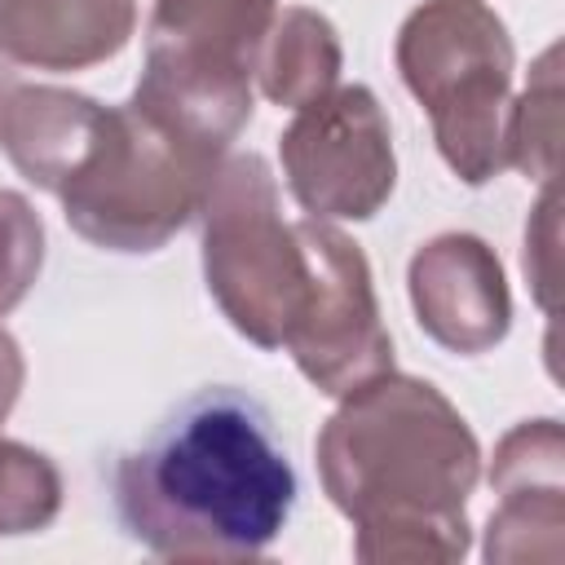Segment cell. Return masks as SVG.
<instances>
[{
	"label": "cell",
	"mask_w": 565,
	"mask_h": 565,
	"mask_svg": "<svg viewBox=\"0 0 565 565\" xmlns=\"http://www.w3.org/2000/svg\"><path fill=\"white\" fill-rule=\"evenodd\" d=\"M203 282L225 322L256 349H282L305 296L296 221H282L278 177L256 150L225 154L203 207Z\"/></svg>",
	"instance_id": "8992f818"
},
{
	"label": "cell",
	"mask_w": 565,
	"mask_h": 565,
	"mask_svg": "<svg viewBox=\"0 0 565 565\" xmlns=\"http://www.w3.org/2000/svg\"><path fill=\"white\" fill-rule=\"evenodd\" d=\"M300 481L269 411L230 384L199 388L110 468L124 534L168 561H247L287 525Z\"/></svg>",
	"instance_id": "7a4b0ae2"
},
{
	"label": "cell",
	"mask_w": 565,
	"mask_h": 565,
	"mask_svg": "<svg viewBox=\"0 0 565 565\" xmlns=\"http://www.w3.org/2000/svg\"><path fill=\"white\" fill-rule=\"evenodd\" d=\"M137 0H0V57L35 71H88L124 53Z\"/></svg>",
	"instance_id": "30bf717a"
},
{
	"label": "cell",
	"mask_w": 565,
	"mask_h": 565,
	"mask_svg": "<svg viewBox=\"0 0 565 565\" xmlns=\"http://www.w3.org/2000/svg\"><path fill=\"white\" fill-rule=\"evenodd\" d=\"M481 556L490 565H556L565 556V490L499 494Z\"/></svg>",
	"instance_id": "5bb4252c"
},
{
	"label": "cell",
	"mask_w": 565,
	"mask_h": 565,
	"mask_svg": "<svg viewBox=\"0 0 565 565\" xmlns=\"http://www.w3.org/2000/svg\"><path fill=\"white\" fill-rule=\"evenodd\" d=\"M296 238L305 252V296L282 349L318 393L344 397L393 371V335L362 247L318 216L296 221Z\"/></svg>",
	"instance_id": "52a82bcc"
},
{
	"label": "cell",
	"mask_w": 565,
	"mask_h": 565,
	"mask_svg": "<svg viewBox=\"0 0 565 565\" xmlns=\"http://www.w3.org/2000/svg\"><path fill=\"white\" fill-rule=\"evenodd\" d=\"M335 402L313 459L331 508L353 521V556L366 565L463 561L481 446L459 406L406 371H384Z\"/></svg>",
	"instance_id": "6da1fadb"
},
{
	"label": "cell",
	"mask_w": 565,
	"mask_h": 565,
	"mask_svg": "<svg viewBox=\"0 0 565 565\" xmlns=\"http://www.w3.org/2000/svg\"><path fill=\"white\" fill-rule=\"evenodd\" d=\"M556 243H561V216H556V181L543 185L530 221H525V252H521V265H525V278H530V291L539 300L543 313L556 309Z\"/></svg>",
	"instance_id": "ac0fdd59"
},
{
	"label": "cell",
	"mask_w": 565,
	"mask_h": 565,
	"mask_svg": "<svg viewBox=\"0 0 565 565\" xmlns=\"http://www.w3.org/2000/svg\"><path fill=\"white\" fill-rule=\"evenodd\" d=\"M221 159L225 154L181 137L137 102L106 106L88 159L57 190L62 216L102 252H159L199 216Z\"/></svg>",
	"instance_id": "277c9868"
},
{
	"label": "cell",
	"mask_w": 565,
	"mask_h": 565,
	"mask_svg": "<svg viewBox=\"0 0 565 565\" xmlns=\"http://www.w3.org/2000/svg\"><path fill=\"white\" fill-rule=\"evenodd\" d=\"M278 0H154L146 62L128 102L181 137L230 154L252 119L256 53Z\"/></svg>",
	"instance_id": "5b68a950"
},
{
	"label": "cell",
	"mask_w": 565,
	"mask_h": 565,
	"mask_svg": "<svg viewBox=\"0 0 565 565\" xmlns=\"http://www.w3.org/2000/svg\"><path fill=\"white\" fill-rule=\"evenodd\" d=\"M490 490H565V433L561 419H521L508 428L490 459Z\"/></svg>",
	"instance_id": "2e32d148"
},
{
	"label": "cell",
	"mask_w": 565,
	"mask_h": 565,
	"mask_svg": "<svg viewBox=\"0 0 565 565\" xmlns=\"http://www.w3.org/2000/svg\"><path fill=\"white\" fill-rule=\"evenodd\" d=\"M13 84H18V79H13V71H9V62L0 57V102H4V93H9Z\"/></svg>",
	"instance_id": "ffe728a7"
},
{
	"label": "cell",
	"mask_w": 565,
	"mask_h": 565,
	"mask_svg": "<svg viewBox=\"0 0 565 565\" xmlns=\"http://www.w3.org/2000/svg\"><path fill=\"white\" fill-rule=\"evenodd\" d=\"M393 62L433 124L437 154L463 185L508 168L512 35L486 0H424L397 26Z\"/></svg>",
	"instance_id": "3957f363"
},
{
	"label": "cell",
	"mask_w": 565,
	"mask_h": 565,
	"mask_svg": "<svg viewBox=\"0 0 565 565\" xmlns=\"http://www.w3.org/2000/svg\"><path fill=\"white\" fill-rule=\"evenodd\" d=\"M102 124L106 106L88 93L13 84L0 102V150L35 190L57 194L88 159Z\"/></svg>",
	"instance_id": "8fae6325"
},
{
	"label": "cell",
	"mask_w": 565,
	"mask_h": 565,
	"mask_svg": "<svg viewBox=\"0 0 565 565\" xmlns=\"http://www.w3.org/2000/svg\"><path fill=\"white\" fill-rule=\"evenodd\" d=\"M62 512V472L44 450L0 437V534L49 530Z\"/></svg>",
	"instance_id": "9a60e30c"
},
{
	"label": "cell",
	"mask_w": 565,
	"mask_h": 565,
	"mask_svg": "<svg viewBox=\"0 0 565 565\" xmlns=\"http://www.w3.org/2000/svg\"><path fill=\"white\" fill-rule=\"evenodd\" d=\"M22 380H26V362H22V349L18 340L0 327V424L9 419V411L18 406V393H22Z\"/></svg>",
	"instance_id": "d6986e66"
},
{
	"label": "cell",
	"mask_w": 565,
	"mask_h": 565,
	"mask_svg": "<svg viewBox=\"0 0 565 565\" xmlns=\"http://www.w3.org/2000/svg\"><path fill=\"white\" fill-rule=\"evenodd\" d=\"M291 199L318 221H371L397 185L393 128L366 84H335L278 137Z\"/></svg>",
	"instance_id": "ba28073f"
},
{
	"label": "cell",
	"mask_w": 565,
	"mask_h": 565,
	"mask_svg": "<svg viewBox=\"0 0 565 565\" xmlns=\"http://www.w3.org/2000/svg\"><path fill=\"white\" fill-rule=\"evenodd\" d=\"M44 269V221L26 194L0 190V318H9Z\"/></svg>",
	"instance_id": "e0dca14e"
},
{
	"label": "cell",
	"mask_w": 565,
	"mask_h": 565,
	"mask_svg": "<svg viewBox=\"0 0 565 565\" xmlns=\"http://www.w3.org/2000/svg\"><path fill=\"white\" fill-rule=\"evenodd\" d=\"M340 66H344V49L331 18L309 4H287L274 13L260 40L256 88L274 106L300 110L340 84Z\"/></svg>",
	"instance_id": "7c38bea8"
},
{
	"label": "cell",
	"mask_w": 565,
	"mask_h": 565,
	"mask_svg": "<svg viewBox=\"0 0 565 565\" xmlns=\"http://www.w3.org/2000/svg\"><path fill=\"white\" fill-rule=\"evenodd\" d=\"M508 168H516L525 181H556V154H561V49H543V57L530 71V84L521 97H512L508 110V141H503Z\"/></svg>",
	"instance_id": "4fadbf2b"
},
{
	"label": "cell",
	"mask_w": 565,
	"mask_h": 565,
	"mask_svg": "<svg viewBox=\"0 0 565 565\" xmlns=\"http://www.w3.org/2000/svg\"><path fill=\"white\" fill-rule=\"evenodd\" d=\"M406 291L419 331L446 353H490L512 327V291L503 278V260L477 234L450 230L419 243L406 265Z\"/></svg>",
	"instance_id": "9c48e42d"
}]
</instances>
